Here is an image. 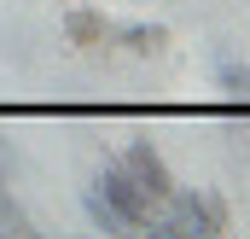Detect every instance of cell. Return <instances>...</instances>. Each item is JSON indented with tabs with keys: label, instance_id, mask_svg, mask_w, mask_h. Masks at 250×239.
I'll return each instance as SVG.
<instances>
[{
	"label": "cell",
	"instance_id": "obj_1",
	"mask_svg": "<svg viewBox=\"0 0 250 239\" xmlns=\"http://www.w3.org/2000/svg\"><path fill=\"white\" fill-rule=\"evenodd\" d=\"M93 192H99V198H105V204L123 216V228H128V234H146V228H157V210H163V204H151V198L134 187V175H128L123 164H105V169L93 175Z\"/></svg>",
	"mask_w": 250,
	"mask_h": 239
},
{
	"label": "cell",
	"instance_id": "obj_2",
	"mask_svg": "<svg viewBox=\"0 0 250 239\" xmlns=\"http://www.w3.org/2000/svg\"><path fill=\"white\" fill-rule=\"evenodd\" d=\"M123 169L134 175V187L151 198V204H169V192H175V175H169V164L151 152V140H134L123 152Z\"/></svg>",
	"mask_w": 250,
	"mask_h": 239
},
{
	"label": "cell",
	"instance_id": "obj_3",
	"mask_svg": "<svg viewBox=\"0 0 250 239\" xmlns=\"http://www.w3.org/2000/svg\"><path fill=\"white\" fill-rule=\"evenodd\" d=\"M117 41H123L128 53H157L169 35H163V24H128V29H117Z\"/></svg>",
	"mask_w": 250,
	"mask_h": 239
},
{
	"label": "cell",
	"instance_id": "obj_4",
	"mask_svg": "<svg viewBox=\"0 0 250 239\" xmlns=\"http://www.w3.org/2000/svg\"><path fill=\"white\" fill-rule=\"evenodd\" d=\"M215 82H221L239 105H250V64H221V70H215Z\"/></svg>",
	"mask_w": 250,
	"mask_h": 239
},
{
	"label": "cell",
	"instance_id": "obj_5",
	"mask_svg": "<svg viewBox=\"0 0 250 239\" xmlns=\"http://www.w3.org/2000/svg\"><path fill=\"white\" fill-rule=\"evenodd\" d=\"M87 222H93L99 234H128V228H123V216H117V210H111L99 192H87Z\"/></svg>",
	"mask_w": 250,
	"mask_h": 239
},
{
	"label": "cell",
	"instance_id": "obj_6",
	"mask_svg": "<svg viewBox=\"0 0 250 239\" xmlns=\"http://www.w3.org/2000/svg\"><path fill=\"white\" fill-rule=\"evenodd\" d=\"M70 35H76L82 47H93V41H105V24H99V18H87V12H76V18H70Z\"/></svg>",
	"mask_w": 250,
	"mask_h": 239
},
{
	"label": "cell",
	"instance_id": "obj_7",
	"mask_svg": "<svg viewBox=\"0 0 250 239\" xmlns=\"http://www.w3.org/2000/svg\"><path fill=\"white\" fill-rule=\"evenodd\" d=\"M0 228H12V234H29V216L12 204V192H0Z\"/></svg>",
	"mask_w": 250,
	"mask_h": 239
}]
</instances>
